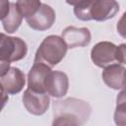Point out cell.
I'll return each instance as SVG.
<instances>
[{"instance_id": "cell-1", "label": "cell", "mask_w": 126, "mask_h": 126, "mask_svg": "<svg viewBox=\"0 0 126 126\" xmlns=\"http://www.w3.org/2000/svg\"><path fill=\"white\" fill-rule=\"evenodd\" d=\"M91 105L78 98L68 97L54 101L53 103V125H83L91 115Z\"/></svg>"}, {"instance_id": "cell-2", "label": "cell", "mask_w": 126, "mask_h": 126, "mask_svg": "<svg viewBox=\"0 0 126 126\" xmlns=\"http://www.w3.org/2000/svg\"><path fill=\"white\" fill-rule=\"evenodd\" d=\"M67 45L62 37L57 35L46 36L34 56V62L44 63L49 67H53L61 62L67 52Z\"/></svg>"}, {"instance_id": "cell-3", "label": "cell", "mask_w": 126, "mask_h": 126, "mask_svg": "<svg viewBox=\"0 0 126 126\" xmlns=\"http://www.w3.org/2000/svg\"><path fill=\"white\" fill-rule=\"evenodd\" d=\"M28 52L27 43L20 37L9 36L1 33L0 36V60L15 62L23 59Z\"/></svg>"}, {"instance_id": "cell-4", "label": "cell", "mask_w": 126, "mask_h": 126, "mask_svg": "<svg viewBox=\"0 0 126 126\" xmlns=\"http://www.w3.org/2000/svg\"><path fill=\"white\" fill-rule=\"evenodd\" d=\"M49 96L46 92H36L27 89L23 94V103L26 109L33 115L43 114L49 107Z\"/></svg>"}, {"instance_id": "cell-5", "label": "cell", "mask_w": 126, "mask_h": 126, "mask_svg": "<svg viewBox=\"0 0 126 126\" xmlns=\"http://www.w3.org/2000/svg\"><path fill=\"white\" fill-rule=\"evenodd\" d=\"M91 57L94 65L104 68L117 61V46L109 41H100L93 47Z\"/></svg>"}, {"instance_id": "cell-6", "label": "cell", "mask_w": 126, "mask_h": 126, "mask_svg": "<svg viewBox=\"0 0 126 126\" xmlns=\"http://www.w3.org/2000/svg\"><path fill=\"white\" fill-rule=\"evenodd\" d=\"M119 11L116 0H92L89 10L90 20L103 22L112 19Z\"/></svg>"}, {"instance_id": "cell-7", "label": "cell", "mask_w": 126, "mask_h": 126, "mask_svg": "<svg viewBox=\"0 0 126 126\" xmlns=\"http://www.w3.org/2000/svg\"><path fill=\"white\" fill-rule=\"evenodd\" d=\"M28 25L35 31H45L52 27L55 22V12L47 4H41L37 11L26 19Z\"/></svg>"}, {"instance_id": "cell-8", "label": "cell", "mask_w": 126, "mask_h": 126, "mask_svg": "<svg viewBox=\"0 0 126 126\" xmlns=\"http://www.w3.org/2000/svg\"><path fill=\"white\" fill-rule=\"evenodd\" d=\"M45 91L54 97H62L67 94L69 80L67 75L61 71H50L45 79Z\"/></svg>"}, {"instance_id": "cell-9", "label": "cell", "mask_w": 126, "mask_h": 126, "mask_svg": "<svg viewBox=\"0 0 126 126\" xmlns=\"http://www.w3.org/2000/svg\"><path fill=\"white\" fill-rule=\"evenodd\" d=\"M26 84L25 74L17 67H10L8 72L1 78L0 85L7 94L20 93Z\"/></svg>"}, {"instance_id": "cell-10", "label": "cell", "mask_w": 126, "mask_h": 126, "mask_svg": "<svg viewBox=\"0 0 126 126\" xmlns=\"http://www.w3.org/2000/svg\"><path fill=\"white\" fill-rule=\"evenodd\" d=\"M62 38L69 48L87 46L91 42V32L87 28L67 27L62 32Z\"/></svg>"}, {"instance_id": "cell-11", "label": "cell", "mask_w": 126, "mask_h": 126, "mask_svg": "<svg viewBox=\"0 0 126 126\" xmlns=\"http://www.w3.org/2000/svg\"><path fill=\"white\" fill-rule=\"evenodd\" d=\"M51 71V67L44 63L34 62L28 74V87L29 89L36 92L45 91V79L48 73Z\"/></svg>"}, {"instance_id": "cell-12", "label": "cell", "mask_w": 126, "mask_h": 126, "mask_svg": "<svg viewBox=\"0 0 126 126\" xmlns=\"http://www.w3.org/2000/svg\"><path fill=\"white\" fill-rule=\"evenodd\" d=\"M125 67L123 64H110L102 71V80L105 85L113 90H122L125 86Z\"/></svg>"}, {"instance_id": "cell-13", "label": "cell", "mask_w": 126, "mask_h": 126, "mask_svg": "<svg viewBox=\"0 0 126 126\" xmlns=\"http://www.w3.org/2000/svg\"><path fill=\"white\" fill-rule=\"evenodd\" d=\"M23 17L20 14L19 10L17 9V6L15 3H10V9L8 14L2 19V24L5 32L8 33H13L15 32L20 25L22 24Z\"/></svg>"}, {"instance_id": "cell-14", "label": "cell", "mask_w": 126, "mask_h": 126, "mask_svg": "<svg viewBox=\"0 0 126 126\" xmlns=\"http://www.w3.org/2000/svg\"><path fill=\"white\" fill-rule=\"evenodd\" d=\"M40 5V0H18L16 3L17 9L19 10L20 14L26 19L32 16L37 11Z\"/></svg>"}, {"instance_id": "cell-15", "label": "cell", "mask_w": 126, "mask_h": 126, "mask_svg": "<svg viewBox=\"0 0 126 126\" xmlns=\"http://www.w3.org/2000/svg\"><path fill=\"white\" fill-rule=\"evenodd\" d=\"M125 97H124V89H122V92L120 95L117 97V107L115 111V123L119 125L125 124Z\"/></svg>"}, {"instance_id": "cell-16", "label": "cell", "mask_w": 126, "mask_h": 126, "mask_svg": "<svg viewBox=\"0 0 126 126\" xmlns=\"http://www.w3.org/2000/svg\"><path fill=\"white\" fill-rule=\"evenodd\" d=\"M10 2L9 0H0V20H2L9 12Z\"/></svg>"}, {"instance_id": "cell-17", "label": "cell", "mask_w": 126, "mask_h": 126, "mask_svg": "<svg viewBox=\"0 0 126 126\" xmlns=\"http://www.w3.org/2000/svg\"><path fill=\"white\" fill-rule=\"evenodd\" d=\"M117 62L120 64L125 63V44L124 43L117 46Z\"/></svg>"}, {"instance_id": "cell-18", "label": "cell", "mask_w": 126, "mask_h": 126, "mask_svg": "<svg viewBox=\"0 0 126 126\" xmlns=\"http://www.w3.org/2000/svg\"><path fill=\"white\" fill-rule=\"evenodd\" d=\"M7 101H8V95H7V94L4 92L3 88H2L1 85H0V112H1V110L3 109V107L5 106V104L7 103Z\"/></svg>"}, {"instance_id": "cell-19", "label": "cell", "mask_w": 126, "mask_h": 126, "mask_svg": "<svg viewBox=\"0 0 126 126\" xmlns=\"http://www.w3.org/2000/svg\"><path fill=\"white\" fill-rule=\"evenodd\" d=\"M10 69V62L0 60V77H3Z\"/></svg>"}, {"instance_id": "cell-20", "label": "cell", "mask_w": 126, "mask_h": 126, "mask_svg": "<svg viewBox=\"0 0 126 126\" xmlns=\"http://www.w3.org/2000/svg\"><path fill=\"white\" fill-rule=\"evenodd\" d=\"M82 1H84V0H66L67 4L72 5V6H76L77 4H79V3L82 2Z\"/></svg>"}, {"instance_id": "cell-21", "label": "cell", "mask_w": 126, "mask_h": 126, "mask_svg": "<svg viewBox=\"0 0 126 126\" xmlns=\"http://www.w3.org/2000/svg\"><path fill=\"white\" fill-rule=\"evenodd\" d=\"M1 33H2V32H0V36H1Z\"/></svg>"}]
</instances>
